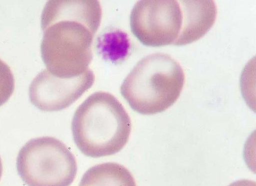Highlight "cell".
<instances>
[{"instance_id": "6da1fadb", "label": "cell", "mask_w": 256, "mask_h": 186, "mask_svg": "<svg viewBox=\"0 0 256 186\" xmlns=\"http://www.w3.org/2000/svg\"><path fill=\"white\" fill-rule=\"evenodd\" d=\"M102 15L96 0L48 1L41 16L40 51L46 69L58 76L70 77L89 69Z\"/></svg>"}, {"instance_id": "7a4b0ae2", "label": "cell", "mask_w": 256, "mask_h": 186, "mask_svg": "<svg viewBox=\"0 0 256 186\" xmlns=\"http://www.w3.org/2000/svg\"><path fill=\"white\" fill-rule=\"evenodd\" d=\"M132 130L130 117L112 94L96 92L76 109L72 122L74 141L85 155L114 154L126 145Z\"/></svg>"}, {"instance_id": "3957f363", "label": "cell", "mask_w": 256, "mask_h": 186, "mask_svg": "<svg viewBox=\"0 0 256 186\" xmlns=\"http://www.w3.org/2000/svg\"><path fill=\"white\" fill-rule=\"evenodd\" d=\"M202 24L198 0H141L130 16L132 33L144 45H186L198 41Z\"/></svg>"}, {"instance_id": "277c9868", "label": "cell", "mask_w": 256, "mask_h": 186, "mask_svg": "<svg viewBox=\"0 0 256 186\" xmlns=\"http://www.w3.org/2000/svg\"><path fill=\"white\" fill-rule=\"evenodd\" d=\"M185 82L180 63L170 56L157 53L141 59L120 88L130 107L142 115L162 112L179 98Z\"/></svg>"}, {"instance_id": "5b68a950", "label": "cell", "mask_w": 256, "mask_h": 186, "mask_svg": "<svg viewBox=\"0 0 256 186\" xmlns=\"http://www.w3.org/2000/svg\"><path fill=\"white\" fill-rule=\"evenodd\" d=\"M16 168L28 186H70L78 167L74 155L64 143L42 136L30 139L20 149Z\"/></svg>"}, {"instance_id": "8992f818", "label": "cell", "mask_w": 256, "mask_h": 186, "mask_svg": "<svg viewBox=\"0 0 256 186\" xmlns=\"http://www.w3.org/2000/svg\"><path fill=\"white\" fill-rule=\"evenodd\" d=\"M94 82V75L90 68L70 77H59L44 69L30 84V100L42 111H60L76 101L92 87Z\"/></svg>"}, {"instance_id": "52a82bcc", "label": "cell", "mask_w": 256, "mask_h": 186, "mask_svg": "<svg viewBox=\"0 0 256 186\" xmlns=\"http://www.w3.org/2000/svg\"><path fill=\"white\" fill-rule=\"evenodd\" d=\"M79 186H136L130 171L116 162H105L88 168Z\"/></svg>"}, {"instance_id": "ba28073f", "label": "cell", "mask_w": 256, "mask_h": 186, "mask_svg": "<svg viewBox=\"0 0 256 186\" xmlns=\"http://www.w3.org/2000/svg\"><path fill=\"white\" fill-rule=\"evenodd\" d=\"M98 47L105 58L118 62L126 57L130 43L126 33L115 30L104 34L99 38Z\"/></svg>"}, {"instance_id": "9c48e42d", "label": "cell", "mask_w": 256, "mask_h": 186, "mask_svg": "<svg viewBox=\"0 0 256 186\" xmlns=\"http://www.w3.org/2000/svg\"><path fill=\"white\" fill-rule=\"evenodd\" d=\"M14 85L10 67L0 59V107L9 100L14 91Z\"/></svg>"}, {"instance_id": "30bf717a", "label": "cell", "mask_w": 256, "mask_h": 186, "mask_svg": "<svg viewBox=\"0 0 256 186\" xmlns=\"http://www.w3.org/2000/svg\"><path fill=\"white\" fill-rule=\"evenodd\" d=\"M228 186H256V182L248 179H242L234 181Z\"/></svg>"}, {"instance_id": "8fae6325", "label": "cell", "mask_w": 256, "mask_h": 186, "mask_svg": "<svg viewBox=\"0 0 256 186\" xmlns=\"http://www.w3.org/2000/svg\"><path fill=\"white\" fill-rule=\"evenodd\" d=\"M2 161L1 158L0 157V179L2 176Z\"/></svg>"}]
</instances>
